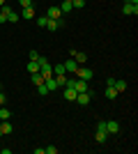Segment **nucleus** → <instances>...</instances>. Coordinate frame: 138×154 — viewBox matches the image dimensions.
Wrapping results in <instances>:
<instances>
[{"label": "nucleus", "instance_id": "nucleus-1", "mask_svg": "<svg viewBox=\"0 0 138 154\" xmlns=\"http://www.w3.org/2000/svg\"><path fill=\"white\" fill-rule=\"evenodd\" d=\"M92 76H94V71H92L90 67H78V69H76V78H83V81H90Z\"/></svg>", "mask_w": 138, "mask_h": 154}, {"label": "nucleus", "instance_id": "nucleus-2", "mask_svg": "<svg viewBox=\"0 0 138 154\" xmlns=\"http://www.w3.org/2000/svg\"><path fill=\"white\" fill-rule=\"evenodd\" d=\"M69 58H74V60H76V64L87 62V55H85L83 51H76V48H72V51H69Z\"/></svg>", "mask_w": 138, "mask_h": 154}, {"label": "nucleus", "instance_id": "nucleus-3", "mask_svg": "<svg viewBox=\"0 0 138 154\" xmlns=\"http://www.w3.org/2000/svg\"><path fill=\"white\" fill-rule=\"evenodd\" d=\"M46 16H48V19L60 21V19H62V12H60V7H58V5H51V7H48V12H46Z\"/></svg>", "mask_w": 138, "mask_h": 154}, {"label": "nucleus", "instance_id": "nucleus-4", "mask_svg": "<svg viewBox=\"0 0 138 154\" xmlns=\"http://www.w3.org/2000/svg\"><path fill=\"white\" fill-rule=\"evenodd\" d=\"M90 99H92L90 90H87V92H78V94H76V101H78L81 106H87V103H90Z\"/></svg>", "mask_w": 138, "mask_h": 154}, {"label": "nucleus", "instance_id": "nucleus-5", "mask_svg": "<svg viewBox=\"0 0 138 154\" xmlns=\"http://www.w3.org/2000/svg\"><path fill=\"white\" fill-rule=\"evenodd\" d=\"M74 90H76V92H87V90H90V85H87V81H83V78H76Z\"/></svg>", "mask_w": 138, "mask_h": 154}, {"label": "nucleus", "instance_id": "nucleus-6", "mask_svg": "<svg viewBox=\"0 0 138 154\" xmlns=\"http://www.w3.org/2000/svg\"><path fill=\"white\" fill-rule=\"evenodd\" d=\"M122 14H127V16H136L138 14V5H131V2H124V7H122Z\"/></svg>", "mask_w": 138, "mask_h": 154}, {"label": "nucleus", "instance_id": "nucleus-7", "mask_svg": "<svg viewBox=\"0 0 138 154\" xmlns=\"http://www.w3.org/2000/svg\"><path fill=\"white\" fill-rule=\"evenodd\" d=\"M58 28H62V19H60V21H55V19H48V21H46V30L55 32Z\"/></svg>", "mask_w": 138, "mask_h": 154}, {"label": "nucleus", "instance_id": "nucleus-8", "mask_svg": "<svg viewBox=\"0 0 138 154\" xmlns=\"http://www.w3.org/2000/svg\"><path fill=\"white\" fill-rule=\"evenodd\" d=\"M62 94H65L67 101H76V94H78V92L74 90V88H67V85H65V92H62Z\"/></svg>", "mask_w": 138, "mask_h": 154}, {"label": "nucleus", "instance_id": "nucleus-9", "mask_svg": "<svg viewBox=\"0 0 138 154\" xmlns=\"http://www.w3.org/2000/svg\"><path fill=\"white\" fill-rule=\"evenodd\" d=\"M62 64H65V71H72V74H76V69H78V64H76L74 58H69L67 62H62Z\"/></svg>", "mask_w": 138, "mask_h": 154}, {"label": "nucleus", "instance_id": "nucleus-10", "mask_svg": "<svg viewBox=\"0 0 138 154\" xmlns=\"http://www.w3.org/2000/svg\"><path fill=\"white\" fill-rule=\"evenodd\" d=\"M0 131H2V136H9L14 131V127L9 124V120H2V124H0Z\"/></svg>", "mask_w": 138, "mask_h": 154}, {"label": "nucleus", "instance_id": "nucleus-11", "mask_svg": "<svg viewBox=\"0 0 138 154\" xmlns=\"http://www.w3.org/2000/svg\"><path fill=\"white\" fill-rule=\"evenodd\" d=\"M58 7H60V12H62V14H69L74 9V7H72V0H62Z\"/></svg>", "mask_w": 138, "mask_h": 154}, {"label": "nucleus", "instance_id": "nucleus-12", "mask_svg": "<svg viewBox=\"0 0 138 154\" xmlns=\"http://www.w3.org/2000/svg\"><path fill=\"white\" fill-rule=\"evenodd\" d=\"M44 85H46V88H48V92H55V90H58V83H55V78H44Z\"/></svg>", "mask_w": 138, "mask_h": 154}, {"label": "nucleus", "instance_id": "nucleus-13", "mask_svg": "<svg viewBox=\"0 0 138 154\" xmlns=\"http://www.w3.org/2000/svg\"><path fill=\"white\" fill-rule=\"evenodd\" d=\"M106 131H108V134H118V131H120V124L115 122V120H111V122H106Z\"/></svg>", "mask_w": 138, "mask_h": 154}, {"label": "nucleus", "instance_id": "nucleus-14", "mask_svg": "<svg viewBox=\"0 0 138 154\" xmlns=\"http://www.w3.org/2000/svg\"><path fill=\"white\" fill-rule=\"evenodd\" d=\"M94 138H97V143H106V138H108V131H106V129H97Z\"/></svg>", "mask_w": 138, "mask_h": 154}, {"label": "nucleus", "instance_id": "nucleus-15", "mask_svg": "<svg viewBox=\"0 0 138 154\" xmlns=\"http://www.w3.org/2000/svg\"><path fill=\"white\" fill-rule=\"evenodd\" d=\"M104 94H106V99H111V101H113V99L118 97V90H115L113 85H106V92H104Z\"/></svg>", "mask_w": 138, "mask_h": 154}, {"label": "nucleus", "instance_id": "nucleus-16", "mask_svg": "<svg viewBox=\"0 0 138 154\" xmlns=\"http://www.w3.org/2000/svg\"><path fill=\"white\" fill-rule=\"evenodd\" d=\"M21 19H35V7H23Z\"/></svg>", "mask_w": 138, "mask_h": 154}, {"label": "nucleus", "instance_id": "nucleus-17", "mask_svg": "<svg viewBox=\"0 0 138 154\" xmlns=\"http://www.w3.org/2000/svg\"><path fill=\"white\" fill-rule=\"evenodd\" d=\"M28 71H30V74H37V71H39V62H37V60H28Z\"/></svg>", "mask_w": 138, "mask_h": 154}, {"label": "nucleus", "instance_id": "nucleus-18", "mask_svg": "<svg viewBox=\"0 0 138 154\" xmlns=\"http://www.w3.org/2000/svg\"><path fill=\"white\" fill-rule=\"evenodd\" d=\"M113 88H115V90H118V94H120V92L127 90V81H122V78H120V81H115V83H113Z\"/></svg>", "mask_w": 138, "mask_h": 154}, {"label": "nucleus", "instance_id": "nucleus-19", "mask_svg": "<svg viewBox=\"0 0 138 154\" xmlns=\"http://www.w3.org/2000/svg\"><path fill=\"white\" fill-rule=\"evenodd\" d=\"M62 74H65V64L60 62V64H55V67H53V76H62Z\"/></svg>", "mask_w": 138, "mask_h": 154}, {"label": "nucleus", "instance_id": "nucleus-20", "mask_svg": "<svg viewBox=\"0 0 138 154\" xmlns=\"http://www.w3.org/2000/svg\"><path fill=\"white\" fill-rule=\"evenodd\" d=\"M32 83H35V85H41V83H44V76H41L39 71H37V74H32Z\"/></svg>", "mask_w": 138, "mask_h": 154}, {"label": "nucleus", "instance_id": "nucleus-21", "mask_svg": "<svg viewBox=\"0 0 138 154\" xmlns=\"http://www.w3.org/2000/svg\"><path fill=\"white\" fill-rule=\"evenodd\" d=\"M9 115H12V113H9L5 106H0V120H9Z\"/></svg>", "mask_w": 138, "mask_h": 154}, {"label": "nucleus", "instance_id": "nucleus-22", "mask_svg": "<svg viewBox=\"0 0 138 154\" xmlns=\"http://www.w3.org/2000/svg\"><path fill=\"white\" fill-rule=\"evenodd\" d=\"M72 7L74 9H83V7H85V0H72Z\"/></svg>", "mask_w": 138, "mask_h": 154}, {"label": "nucleus", "instance_id": "nucleus-23", "mask_svg": "<svg viewBox=\"0 0 138 154\" xmlns=\"http://www.w3.org/2000/svg\"><path fill=\"white\" fill-rule=\"evenodd\" d=\"M7 21H9V23H16V21H21V16H19L16 12H12L9 16H7Z\"/></svg>", "mask_w": 138, "mask_h": 154}, {"label": "nucleus", "instance_id": "nucleus-24", "mask_svg": "<svg viewBox=\"0 0 138 154\" xmlns=\"http://www.w3.org/2000/svg\"><path fill=\"white\" fill-rule=\"evenodd\" d=\"M37 92H39V94L44 97V94H48V88H46V85L41 83V85H37Z\"/></svg>", "mask_w": 138, "mask_h": 154}, {"label": "nucleus", "instance_id": "nucleus-25", "mask_svg": "<svg viewBox=\"0 0 138 154\" xmlns=\"http://www.w3.org/2000/svg\"><path fill=\"white\" fill-rule=\"evenodd\" d=\"M46 21H48V16H39V19H37V26H39V28H46Z\"/></svg>", "mask_w": 138, "mask_h": 154}, {"label": "nucleus", "instance_id": "nucleus-26", "mask_svg": "<svg viewBox=\"0 0 138 154\" xmlns=\"http://www.w3.org/2000/svg\"><path fill=\"white\" fill-rule=\"evenodd\" d=\"M46 154H58V147H53V145H48V147H44Z\"/></svg>", "mask_w": 138, "mask_h": 154}, {"label": "nucleus", "instance_id": "nucleus-27", "mask_svg": "<svg viewBox=\"0 0 138 154\" xmlns=\"http://www.w3.org/2000/svg\"><path fill=\"white\" fill-rule=\"evenodd\" d=\"M28 58H30V60H39L41 55H39V53H37V51H30V53H28Z\"/></svg>", "mask_w": 138, "mask_h": 154}, {"label": "nucleus", "instance_id": "nucleus-28", "mask_svg": "<svg viewBox=\"0 0 138 154\" xmlns=\"http://www.w3.org/2000/svg\"><path fill=\"white\" fill-rule=\"evenodd\" d=\"M19 5H21V7H35L32 0H19Z\"/></svg>", "mask_w": 138, "mask_h": 154}, {"label": "nucleus", "instance_id": "nucleus-29", "mask_svg": "<svg viewBox=\"0 0 138 154\" xmlns=\"http://www.w3.org/2000/svg\"><path fill=\"white\" fill-rule=\"evenodd\" d=\"M0 106H5V94L0 92Z\"/></svg>", "mask_w": 138, "mask_h": 154}, {"label": "nucleus", "instance_id": "nucleus-30", "mask_svg": "<svg viewBox=\"0 0 138 154\" xmlns=\"http://www.w3.org/2000/svg\"><path fill=\"white\" fill-rule=\"evenodd\" d=\"M5 21H7V16H5L2 12H0V23H5Z\"/></svg>", "mask_w": 138, "mask_h": 154}, {"label": "nucleus", "instance_id": "nucleus-31", "mask_svg": "<svg viewBox=\"0 0 138 154\" xmlns=\"http://www.w3.org/2000/svg\"><path fill=\"white\" fill-rule=\"evenodd\" d=\"M127 2H131V5H138V0H127Z\"/></svg>", "mask_w": 138, "mask_h": 154}, {"label": "nucleus", "instance_id": "nucleus-32", "mask_svg": "<svg viewBox=\"0 0 138 154\" xmlns=\"http://www.w3.org/2000/svg\"><path fill=\"white\" fill-rule=\"evenodd\" d=\"M5 2H7V0H0V7H2V5H5Z\"/></svg>", "mask_w": 138, "mask_h": 154}, {"label": "nucleus", "instance_id": "nucleus-33", "mask_svg": "<svg viewBox=\"0 0 138 154\" xmlns=\"http://www.w3.org/2000/svg\"><path fill=\"white\" fill-rule=\"evenodd\" d=\"M0 138H2V131H0Z\"/></svg>", "mask_w": 138, "mask_h": 154}, {"label": "nucleus", "instance_id": "nucleus-34", "mask_svg": "<svg viewBox=\"0 0 138 154\" xmlns=\"http://www.w3.org/2000/svg\"><path fill=\"white\" fill-rule=\"evenodd\" d=\"M0 92H2V85H0Z\"/></svg>", "mask_w": 138, "mask_h": 154}]
</instances>
